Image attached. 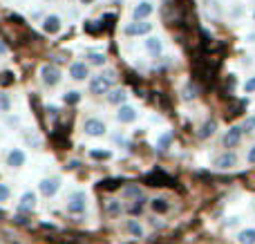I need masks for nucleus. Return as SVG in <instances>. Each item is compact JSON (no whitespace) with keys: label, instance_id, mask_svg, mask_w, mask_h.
Returning a JSON list of instances; mask_svg holds the SVG:
<instances>
[{"label":"nucleus","instance_id":"5701e85b","mask_svg":"<svg viewBox=\"0 0 255 244\" xmlns=\"http://www.w3.org/2000/svg\"><path fill=\"white\" fill-rule=\"evenodd\" d=\"M121 211H124V206H121V200H110V202H108V215L117 218V215H121Z\"/></svg>","mask_w":255,"mask_h":244},{"label":"nucleus","instance_id":"bb28decb","mask_svg":"<svg viewBox=\"0 0 255 244\" xmlns=\"http://www.w3.org/2000/svg\"><path fill=\"white\" fill-rule=\"evenodd\" d=\"M9 197H11V188H9V184L0 182V204H7Z\"/></svg>","mask_w":255,"mask_h":244},{"label":"nucleus","instance_id":"f257e3e1","mask_svg":"<svg viewBox=\"0 0 255 244\" xmlns=\"http://www.w3.org/2000/svg\"><path fill=\"white\" fill-rule=\"evenodd\" d=\"M112 72H108V74H97V76H92L90 79V94H94V97H101V94H110L112 90Z\"/></svg>","mask_w":255,"mask_h":244},{"label":"nucleus","instance_id":"0eeeda50","mask_svg":"<svg viewBox=\"0 0 255 244\" xmlns=\"http://www.w3.org/2000/svg\"><path fill=\"white\" fill-rule=\"evenodd\" d=\"M58 188H61V177H58V175L40 179V184H38L40 195H45V197H54L58 193Z\"/></svg>","mask_w":255,"mask_h":244},{"label":"nucleus","instance_id":"20e7f679","mask_svg":"<svg viewBox=\"0 0 255 244\" xmlns=\"http://www.w3.org/2000/svg\"><path fill=\"white\" fill-rule=\"evenodd\" d=\"M40 81H43L45 88H56L58 83L63 81V72L58 70L56 65H43L40 67Z\"/></svg>","mask_w":255,"mask_h":244},{"label":"nucleus","instance_id":"58836bf2","mask_svg":"<svg viewBox=\"0 0 255 244\" xmlns=\"http://www.w3.org/2000/svg\"><path fill=\"white\" fill-rule=\"evenodd\" d=\"M45 2H54V0H45Z\"/></svg>","mask_w":255,"mask_h":244},{"label":"nucleus","instance_id":"a878e982","mask_svg":"<svg viewBox=\"0 0 255 244\" xmlns=\"http://www.w3.org/2000/svg\"><path fill=\"white\" fill-rule=\"evenodd\" d=\"M63 101H65L67 106H76V103L81 101V92H76V90H70V92H65Z\"/></svg>","mask_w":255,"mask_h":244},{"label":"nucleus","instance_id":"f03ea898","mask_svg":"<svg viewBox=\"0 0 255 244\" xmlns=\"http://www.w3.org/2000/svg\"><path fill=\"white\" fill-rule=\"evenodd\" d=\"M88 209V195L85 191H74L65 202V211L70 215H83Z\"/></svg>","mask_w":255,"mask_h":244},{"label":"nucleus","instance_id":"72a5a7b5","mask_svg":"<svg viewBox=\"0 0 255 244\" xmlns=\"http://www.w3.org/2000/svg\"><path fill=\"white\" fill-rule=\"evenodd\" d=\"M112 141H115V143H121V146H124V143H126V137H124V134H115V137H112Z\"/></svg>","mask_w":255,"mask_h":244},{"label":"nucleus","instance_id":"4468645a","mask_svg":"<svg viewBox=\"0 0 255 244\" xmlns=\"http://www.w3.org/2000/svg\"><path fill=\"white\" fill-rule=\"evenodd\" d=\"M143 47H145V52H148L150 56L157 58V56H161L163 54V40L159 38V36H148V38L143 40Z\"/></svg>","mask_w":255,"mask_h":244},{"label":"nucleus","instance_id":"4c0bfd02","mask_svg":"<svg viewBox=\"0 0 255 244\" xmlns=\"http://www.w3.org/2000/svg\"><path fill=\"white\" fill-rule=\"evenodd\" d=\"M112 2H115V4H119V2H124V0H112Z\"/></svg>","mask_w":255,"mask_h":244},{"label":"nucleus","instance_id":"f704fd0d","mask_svg":"<svg viewBox=\"0 0 255 244\" xmlns=\"http://www.w3.org/2000/svg\"><path fill=\"white\" fill-rule=\"evenodd\" d=\"M247 159H249V164H255V146L251 148V150H249V157H247Z\"/></svg>","mask_w":255,"mask_h":244},{"label":"nucleus","instance_id":"e433bc0d","mask_svg":"<svg viewBox=\"0 0 255 244\" xmlns=\"http://www.w3.org/2000/svg\"><path fill=\"white\" fill-rule=\"evenodd\" d=\"M79 2H81V4H85V7H88V4H94V2H97V0H79Z\"/></svg>","mask_w":255,"mask_h":244},{"label":"nucleus","instance_id":"473e14b6","mask_svg":"<svg viewBox=\"0 0 255 244\" xmlns=\"http://www.w3.org/2000/svg\"><path fill=\"white\" fill-rule=\"evenodd\" d=\"M9 54V49H7V45L2 43V40H0V58H4Z\"/></svg>","mask_w":255,"mask_h":244},{"label":"nucleus","instance_id":"7ed1b4c3","mask_svg":"<svg viewBox=\"0 0 255 244\" xmlns=\"http://www.w3.org/2000/svg\"><path fill=\"white\" fill-rule=\"evenodd\" d=\"M83 132L92 139H99V137H106L108 134V123L103 119H97V117H88L83 121Z\"/></svg>","mask_w":255,"mask_h":244},{"label":"nucleus","instance_id":"6ab92c4d","mask_svg":"<svg viewBox=\"0 0 255 244\" xmlns=\"http://www.w3.org/2000/svg\"><path fill=\"white\" fill-rule=\"evenodd\" d=\"M126 231L130 233L132 238H143V227H141L136 220H128V222H126Z\"/></svg>","mask_w":255,"mask_h":244},{"label":"nucleus","instance_id":"9b49d317","mask_svg":"<svg viewBox=\"0 0 255 244\" xmlns=\"http://www.w3.org/2000/svg\"><path fill=\"white\" fill-rule=\"evenodd\" d=\"M4 164L9 166V168H22V166L27 164V155L22 148H11V150L7 152V159H4Z\"/></svg>","mask_w":255,"mask_h":244},{"label":"nucleus","instance_id":"c85d7f7f","mask_svg":"<svg viewBox=\"0 0 255 244\" xmlns=\"http://www.w3.org/2000/svg\"><path fill=\"white\" fill-rule=\"evenodd\" d=\"M143 206H145V197L143 195H141L139 197V200H134V204H132V213H141V211H143Z\"/></svg>","mask_w":255,"mask_h":244},{"label":"nucleus","instance_id":"aec40b11","mask_svg":"<svg viewBox=\"0 0 255 244\" xmlns=\"http://www.w3.org/2000/svg\"><path fill=\"white\" fill-rule=\"evenodd\" d=\"M150 209L154 211V213H168V209H170V204H168L166 200H163V197H154L152 202H150Z\"/></svg>","mask_w":255,"mask_h":244},{"label":"nucleus","instance_id":"1a4fd4ad","mask_svg":"<svg viewBox=\"0 0 255 244\" xmlns=\"http://www.w3.org/2000/svg\"><path fill=\"white\" fill-rule=\"evenodd\" d=\"M70 79L76 81V83L90 79V65H88V61H74V63H72V65H70Z\"/></svg>","mask_w":255,"mask_h":244},{"label":"nucleus","instance_id":"f3484780","mask_svg":"<svg viewBox=\"0 0 255 244\" xmlns=\"http://www.w3.org/2000/svg\"><path fill=\"white\" fill-rule=\"evenodd\" d=\"M85 58H88V65H94V67H103L108 63L106 54H101V52H90Z\"/></svg>","mask_w":255,"mask_h":244},{"label":"nucleus","instance_id":"c756f323","mask_svg":"<svg viewBox=\"0 0 255 244\" xmlns=\"http://www.w3.org/2000/svg\"><path fill=\"white\" fill-rule=\"evenodd\" d=\"M244 92H249V94L255 92V76H253V79H249L247 83H244Z\"/></svg>","mask_w":255,"mask_h":244},{"label":"nucleus","instance_id":"39448f33","mask_svg":"<svg viewBox=\"0 0 255 244\" xmlns=\"http://www.w3.org/2000/svg\"><path fill=\"white\" fill-rule=\"evenodd\" d=\"M152 13H154V2L152 0H141V2H136L134 7H132L130 18H132V22H143V20H148Z\"/></svg>","mask_w":255,"mask_h":244},{"label":"nucleus","instance_id":"dca6fc26","mask_svg":"<svg viewBox=\"0 0 255 244\" xmlns=\"http://www.w3.org/2000/svg\"><path fill=\"white\" fill-rule=\"evenodd\" d=\"M126 101H128V92L124 88H115L110 94H108V103H110V106L121 108V106H126Z\"/></svg>","mask_w":255,"mask_h":244},{"label":"nucleus","instance_id":"2eb2a0df","mask_svg":"<svg viewBox=\"0 0 255 244\" xmlns=\"http://www.w3.org/2000/svg\"><path fill=\"white\" fill-rule=\"evenodd\" d=\"M36 193L34 191H27L20 195V202H18V211H22V213H31V211L36 209Z\"/></svg>","mask_w":255,"mask_h":244},{"label":"nucleus","instance_id":"6e6552de","mask_svg":"<svg viewBox=\"0 0 255 244\" xmlns=\"http://www.w3.org/2000/svg\"><path fill=\"white\" fill-rule=\"evenodd\" d=\"M150 31H152V22L143 20V22H128L124 27V34L126 36H145L148 38Z\"/></svg>","mask_w":255,"mask_h":244},{"label":"nucleus","instance_id":"423d86ee","mask_svg":"<svg viewBox=\"0 0 255 244\" xmlns=\"http://www.w3.org/2000/svg\"><path fill=\"white\" fill-rule=\"evenodd\" d=\"M40 29H43L47 36H56V34H61V29H63V20H61V16H58V13H47V16H43Z\"/></svg>","mask_w":255,"mask_h":244},{"label":"nucleus","instance_id":"b1692460","mask_svg":"<svg viewBox=\"0 0 255 244\" xmlns=\"http://www.w3.org/2000/svg\"><path fill=\"white\" fill-rule=\"evenodd\" d=\"M0 112H11V97L7 92H0Z\"/></svg>","mask_w":255,"mask_h":244},{"label":"nucleus","instance_id":"2f4dec72","mask_svg":"<svg viewBox=\"0 0 255 244\" xmlns=\"http://www.w3.org/2000/svg\"><path fill=\"white\" fill-rule=\"evenodd\" d=\"M244 13V7H233V11H231V16L233 18H240Z\"/></svg>","mask_w":255,"mask_h":244},{"label":"nucleus","instance_id":"ea45409f","mask_svg":"<svg viewBox=\"0 0 255 244\" xmlns=\"http://www.w3.org/2000/svg\"><path fill=\"white\" fill-rule=\"evenodd\" d=\"M253 18H255V11H253Z\"/></svg>","mask_w":255,"mask_h":244},{"label":"nucleus","instance_id":"ddd939ff","mask_svg":"<svg viewBox=\"0 0 255 244\" xmlns=\"http://www.w3.org/2000/svg\"><path fill=\"white\" fill-rule=\"evenodd\" d=\"M139 119V112H136V108L134 106H121V108H117V121L119 123H134V121Z\"/></svg>","mask_w":255,"mask_h":244},{"label":"nucleus","instance_id":"a211bd4d","mask_svg":"<svg viewBox=\"0 0 255 244\" xmlns=\"http://www.w3.org/2000/svg\"><path fill=\"white\" fill-rule=\"evenodd\" d=\"M215 130H217V121H206V123L199 128L197 137L199 139H208V137H213V134H215Z\"/></svg>","mask_w":255,"mask_h":244},{"label":"nucleus","instance_id":"393cba45","mask_svg":"<svg viewBox=\"0 0 255 244\" xmlns=\"http://www.w3.org/2000/svg\"><path fill=\"white\" fill-rule=\"evenodd\" d=\"M141 195H143V193H141L139 186H128L121 191V197H124V200H128V197H136V200H139Z\"/></svg>","mask_w":255,"mask_h":244},{"label":"nucleus","instance_id":"cd10ccee","mask_svg":"<svg viewBox=\"0 0 255 244\" xmlns=\"http://www.w3.org/2000/svg\"><path fill=\"white\" fill-rule=\"evenodd\" d=\"M242 130H244V132H253V130H255V117H247V119H244Z\"/></svg>","mask_w":255,"mask_h":244},{"label":"nucleus","instance_id":"4be33fe9","mask_svg":"<svg viewBox=\"0 0 255 244\" xmlns=\"http://www.w3.org/2000/svg\"><path fill=\"white\" fill-rule=\"evenodd\" d=\"M170 141H172V134L170 132H163L161 137L154 141V148H157V150H166V148L170 146Z\"/></svg>","mask_w":255,"mask_h":244},{"label":"nucleus","instance_id":"c9c22d12","mask_svg":"<svg viewBox=\"0 0 255 244\" xmlns=\"http://www.w3.org/2000/svg\"><path fill=\"white\" fill-rule=\"evenodd\" d=\"M235 224H240V218H231L229 222H226V227H235Z\"/></svg>","mask_w":255,"mask_h":244},{"label":"nucleus","instance_id":"7c9ffc66","mask_svg":"<svg viewBox=\"0 0 255 244\" xmlns=\"http://www.w3.org/2000/svg\"><path fill=\"white\" fill-rule=\"evenodd\" d=\"M92 157H97V159H108V157H110V152H101V150H92Z\"/></svg>","mask_w":255,"mask_h":244},{"label":"nucleus","instance_id":"412c9836","mask_svg":"<svg viewBox=\"0 0 255 244\" xmlns=\"http://www.w3.org/2000/svg\"><path fill=\"white\" fill-rule=\"evenodd\" d=\"M238 242L240 244H255V229H242L238 233Z\"/></svg>","mask_w":255,"mask_h":244},{"label":"nucleus","instance_id":"9d476101","mask_svg":"<svg viewBox=\"0 0 255 244\" xmlns=\"http://www.w3.org/2000/svg\"><path fill=\"white\" fill-rule=\"evenodd\" d=\"M242 134H244L242 125H233V128H229L224 132V137H222V146L224 148H235L240 141H242Z\"/></svg>","mask_w":255,"mask_h":244},{"label":"nucleus","instance_id":"f8f14e48","mask_svg":"<svg viewBox=\"0 0 255 244\" xmlns=\"http://www.w3.org/2000/svg\"><path fill=\"white\" fill-rule=\"evenodd\" d=\"M213 166H215L217 170H231L238 166V155H235V152H222V155L215 157Z\"/></svg>","mask_w":255,"mask_h":244}]
</instances>
